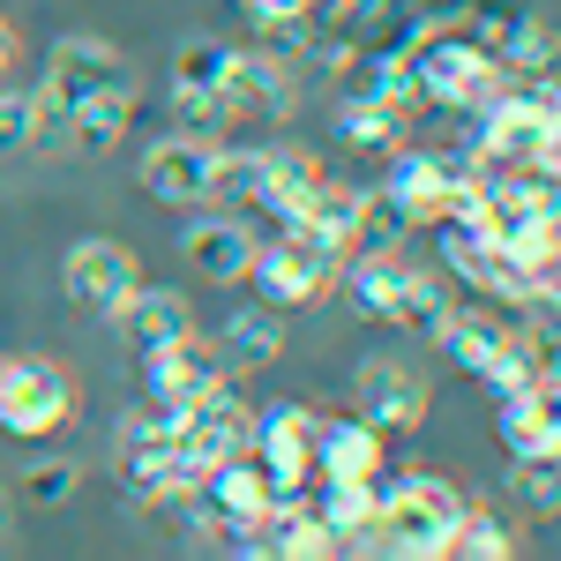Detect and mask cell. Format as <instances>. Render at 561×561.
<instances>
[{
    "instance_id": "6da1fadb",
    "label": "cell",
    "mask_w": 561,
    "mask_h": 561,
    "mask_svg": "<svg viewBox=\"0 0 561 561\" xmlns=\"http://www.w3.org/2000/svg\"><path fill=\"white\" fill-rule=\"evenodd\" d=\"M457 486L449 479H382L375 472V524H367V547L397 561H434L449 547V524H457Z\"/></svg>"
},
{
    "instance_id": "7a4b0ae2",
    "label": "cell",
    "mask_w": 561,
    "mask_h": 561,
    "mask_svg": "<svg viewBox=\"0 0 561 561\" xmlns=\"http://www.w3.org/2000/svg\"><path fill=\"white\" fill-rule=\"evenodd\" d=\"M434 345L449 352L465 375H472L486 397H510V389L524 382H554V367H539V352H531V337L524 330H510V322H494L486 307H449V322L434 330Z\"/></svg>"
},
{
    "instance_id": "3957f363",
    "label": "cell",
    "mask_w": 561,
    "mask_h": 561,
    "mask_svg": "<svg viewBox=\"0 0 561 561\" xmlns=\"http://www.w3.org/2000/svg\"><path fill=\"white\" fill-rule=\"evenodd\" d=\"M382 195L404 210V225L412 232H427L434 217H457L465 203H472V180H479V158L457 142V150H389L382 158Z\"/></svg>"
},
{
    "instance_id": "277c9868",
    "label": "cell",
    "mask_w": 561,
    "mask_h": 561,
    "mask_svg": "<svg viewBox=\"0 0 561 561\" xmlns=\"http://www.w3.org/2000/svg\"><path fill=\"white\" fill-rule=\"evenodd\" d=\"M337 270H345V255L337 248H322L314 232H300V225H285V232H262L255 262H248V285L262 293V307H314L322 293H337Z\"/></svg>"
},
{
    "instance_id": "5b68a950",
    "label": "cell",
    "mask_w": 561,
    "mask_h": 561,
    "mask_svg": "<svg viewBox=\"0 0 561 561\" xmlns=\"http://www.w3.org/2000/svg\"><path fill=\"white\" fill-rule=\"evenodd\" d=\"M121 472H128V494L135 502H150V510H173L180 494L203 479V465L180 449L173 434V412H135L128 427H121Z\"/></svg>"
},
{
    "instance_id": "8992f818",
    "label": "cell",
    "mask_w": 561,
    "mask_h": 561,
    "mask_svg": "<svg viewBox=\"0 0 561 561\" xmlns=\"http://www.w3.org/2000/svg\"><path fill=\"white\" fill-rule=\"evenodd\" d=\"M404 53H412L420 105H434V113H472L486 90H502V68H494L465 31H434V38L404 45Z\"/></svg>"
},
{
    "instance_id": "52a82bcc",
    "label": "cell",
    "mask_w": 561,
    "mask_h": 561,
    "mask_svg": "<svg viewBox=\"0 0 561 561\" xmlns=\"http://www.w3.org/2000/svg\"><path fill=\"white\" fill-rule=\"evenodd\" d=\"M76 420V382L53 359H0V434L45 442Z\"/></svg>"
},
{
    "instance_id": "ba28073f",
    "label": "cell",
    "mask_w": 561,
    "mask_h": 561,
    "mask_svg": "<svg viewBox=\"0 0 561 561\" xmlns=\"http://www.w3.org/2000/svg\"><path fill=\"white\" fill-rule=\"evenodd\" d=\"M173 434H180V449L210 472L217 457H240V449L255 442V404H248V397L232 389V375H225V382L203 389L187 412H173Z\"/></svg>"
},
{
    "instance_id": "9c48e42d",
    "label": "cell",
    "mask_w": 561,
    "mask_h": 561,
    "mask_svg": "<svg viewBox=\"0 0 561 561\" xmlns=\"http://www.w3.org/2000/svg\"><path fill=\"white\" fill-rule=\"evenodd\" d=\"M293 113V68L277 53H248L232 60V76L217 83V128H270Z\"/></svg>"
},
{
    "instance_id": "30bf717a",
    "label": "cell",
    "mask_w": 561,
    "mask_h": 561,
    "mask_svg": "<svg viewBox=\"0 0 561 561\" xmlns=\"http://www.w3.org/2000/svg\"><path fill=\"white\" fill-rule=\"evenodd\" d=\"M68 300L98 314V322H121V307L135 300V285H142V270L121 240H83V248H68Z\"/></svg>"
},
{
    "instance_id": "8fae6325",
    "label": "cell",
    "mask_w": 561,
    "mask_h": 561,
    "mask_svg": "<svg viewBox=\"0 0 561 561\" xmlns=\"http://www.w3.org/2000/svg\"><path fill=\"white\" fill-rule=\"evenodd\" d=\"M142 187L158 195V203H173V210H203L217 187V142L203 135H165V142H150L142 150Z\"/></svg>"
},
{
    "instance_id": "7c38bea8",
    "label": "cell",
    "mask_w": 561,
    "mask_h": 561,
    "mask_svg": "<svg viewBox=\"0 0 561 561\" xmlns=\"http://www.w3.org/2000/svg\"><path fill=\"white\" fill-rule=\"evenodd\" d=\"M352 404H359V420H375L382 434H404V427L427 420L434 389H427V375H420L412 359H367L359 382H352Z\"/></svg>"
},
{
    "instance_id": "4fadbf2b",
    "label": "cell",
    "mask_w": 561,
    "mask_h": 561,
    "mask_svg": "<svg viewBox=\"0 0 561 561\" xmlns=\"http://www.w3.org/2000/svg\"><path fill=\"white\" fill-rule=\"evenodd\" d=\"M142 382H150V404H158V412H187L203 389L225 382V359H217V345H203V337L187 330L173 345L142 352Z\"/></svg>"
},
{
    "instance_id": "5bb4252c",
    "label": "cell",
    "mask_w": 561,
    "mask_h": 561,
    "mask_svg": "<svg viewBox=\"0 0 561 561\" xmlns=\"http://www.w3.org/2000/svg\"><path fill=\"white\" fill-rule=\"evenodd\" d=\"M494 427L517 465H554L561 457V420H554V382H524L494 397Z\"/></svg>"
},
{
    "instance_id": "9a60e30c",
    "label": "cell",
    "mask_w": 561,
    "mask_h": 561,
    "mask_svg": "<svg viewBox=\"0 0 561 561\" xmlns=\"http://www.w3.org/2000/svg\"><path fill=\"white\" fill-rule=\"evenodd\" d=\"M248 449L270 465V479L285 494H300L307 479H314V412L307 404H270V412H255V442Z\"/></svg>"
},
{
    "instance_id": "2e32d148",
    "label": "cell",
    "mask_w": 561,
    "mask_h": 561,
    "mask_svg": "<svg viewBox=\"0 0 561 561\" xmlns=\"http://www.w3.org/2000/svg\"><path fill=\"white\" fill-rule=\"evenodd\" d=\"M240 45L232 38H187L173 53V113L187 128H217V83L232 76Z\"/></svg>"
},
{
    "instance_id": "e0dca14e",
    "label": "cell",
    "mask_w": 561,
    "mask_h": 561,
    "mask_svg": "<svg viewBox=\"0 0 561 561\" xmlns=\"http://www.w3.org/2000/svg\"><path fill=\"white\" fill-rule=\"evenodd\" d=\"M375 472H389L382 427L359 420V412H337V420L314 412V479H375Z\"/></svg>"
},
{
    "instance_id": "ac0fdd59",
    "label": "cell",
    "mask_w": 561,
    "mask_h": 561,
    "mask_svg": "<svg viewBox=\"0 0 561 561\" xmlns=\"http://www.w3.org/2000/svg\"><path fill=\"white\" fill-rule=\"evenodd\" d=\"M262 232L248 217H195L187 225V262H195V277H210V285H248V262H255Z\"/></svg>"
},
{
    "instance_id": "d6986e66",
    "label": "cell",
    "mask_w": 561,
    "mask_h": 561,
    "mask_svg": "<svg viewBox=\"0 0 561 561\" xmlns=\"http://www.w3.org/2000/svg\"><path fill=\"white\" fill-rule=\"evenodd\" d=\"M45 83L60 90L68 105H76V98H90V90H105V83H135V76H128V53H121V45L83 38V31H76V38L53 45V68H45Z\"/></svg>"
},
{
    "instance_id": "ffe728a7",
    "label": "cell",
    "mask_w": 561,
    "mask_h": 561,
    "mask_svg": "<svg viewBox=\"0 0 561 561\" xmlns=\"http://www.w3.org/2000/svg\"><path fill=\"white\" fill-rule=\"evenodd\" d=\"M113 330H121L135 352H158V345H173V337H187V330H195V314H187V300H180L173 285H135V300L121 307V322H113Z\"/></svg>"
},
{
    "instance_id": "44dd1931",
    "label": "cell",
    "mask_w": 561,
    "mask_h": 561,
    "mask_svg": "<svg viewBox=\"0 0 561 561\" xmlns=\"http://www.w3.org/2000/svg\"><path fill=\"white\" fill-rule=\"evenodd\" d=\"M277 352H285V314H277V307H232V322L217 330V359H225V375L270 367Z\"/></svg>"
},
{
    "instance_id": "7402d4cb",
    "label": "cell",
    "mask_w": 561,
    "mask_h": 561,
    "mask_svg": "<svg viewBox=\"0 0 561 561\" xmlns=\"http://www.w3.org/2000/svg\"><path fill=\"white\" fill-rule=\"evenodd\" d=\"M449 293H442V277L434 270H412V262H397V293H389V330H404V337H434L442 322H449Z\"/></svg>"
},
{
    "instance_id": "603a6c76",
    "label": "cell",
    "mask_w": 561,
    "mask_h": 561,
    "mask_svg": "<svg viewBox=\"0 0 561 561\" xmlns=\"http://www.w3.org/2000/svg\"><path fill=\"white\" fill-rule=\"evenodd\" d=\"M337 135L367 158H389L412 135V105H382V98H337Z\"/></svg>"
},
{
    "instance_id": "cb8c5ba5",
    "label": "cell",
    "mask_w": 561,
    "mask_h": 561,
    "mask_svg": "<svg viewBox=\"0 0 561 561\" xmlns=\"http://www.w3.org/2000/svg\"><path fill=\"white\" fill-rule=\"evenodd\" d=\"M128 121H135V83H105V90H90V98L68 105V135L83 150H113L128 135Z\"/></svg>"
},
{
    "instance_id": "d4e9b609",
    "label": "cell",
    "mask_w": 561,
    "mask_h": 561,
    "mask_svg": "<svg viewBox=\"0 0 561 561\" xmlns=\"http://www.w3.org/2000/svg\"><path fill=\"white\" fill-rule=\"evenodd\" d=\"M442 554H457V561H510V554H517V539H510V524L486 517V510H457Z\"/></svg>"
},
{
    "instance_id": "484cf974",
    "label": "cell",
    "mask_w": 561,
    "mask_h": 561,
    "mask_svg": "<svg viewBox=\"0 0 561 561\" xmlns=\"http://www.w3.org/2000/svg\"><path fill=\"white\" fill-rule=\"evenodd\" d=\"M23 494H31L38 510H60V502L76 494V465H60V457H38V465H23Z\"/></svg>"
},
{
    "instance_id": "4316f807",
    "label": "cell",
    "mask_w": 561,
    "mask_h": 561,
    "mask_svg": "<svg viewBox=\"0 0 561 561\" xmlns=\"http://www.w3.org/2000/svg\"><path fill=\"white\" fill-rule=\"evenodd\" d=\"M23 142H38V113H31V98H0V150H23Z\"/></svg>"
},
{
    "instance_id": "83f0119b",
    "label": "cell",
    "mask_w": 561,
    "mask_h": 561,
    "mask_svg": "<svg viewBox=\"0 0 561 561\" xmlns=\"http://www.w3.org/2000/svg\"><path fill=\"white\" fill-rule=\"evenodd\" d=\"M517 494L539 502V510H554V465H517Z\"/></svg>"
},
{
    "instance_id": "f1b7e54d",
    "label": "cell",
    "mask_w": 561,
    "mask_h": 561,
    "mask_svg": "<svg viewBox=\"0 0 561 561\" xmlns=\"http://www.w3.org/2000/svg\"><path fill=\"white\" fill-rule=\"evenodd\" d=\"M15 53H23V38H15V23H8V15H0V76H8V68H15Z\"/></svg>"
},
{
    "instance_id": "f546056e",
    "label": "cell",
    "mask_w": 561,
    "mask_h": 561,
    "mask_svg": "<svg viewBox=\"0 0 561 561\" xmlns=\"http://www.w3.org/2000/svg\"><path fill=\"white\" fill-rule=\"evenodd\" d=\"M8 531H15V510H8V494H0V539H8Z\"/></svg>"
}]
</instances>
